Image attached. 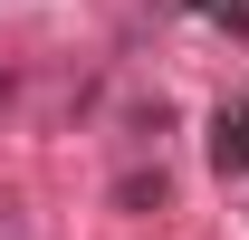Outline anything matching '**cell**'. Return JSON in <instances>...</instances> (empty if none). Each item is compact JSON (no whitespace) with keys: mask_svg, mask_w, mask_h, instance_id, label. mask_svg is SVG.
<instances>
[{"mask_svg":"<svg viewBox=\"0 0 249 240\" xmlns=\"http://www.w3.org/2000/svg\"><path fill=\"white\" fill-rule=\"evenodd\" d=\"M211 163H220V173H249V106L211 125Z\"/></svg>","mask_w":249,"mask_h":240,"instance_id":"obj_1","label":"cell"},{"mask_svg":"<svg viewBox=\"0 0 249 240\" xmlns=\"http://www.w3.org/2000/svg\"><path fill=\"white\" fill-rule=\"evenodd\" d=\"M192 10H240V0H192Z\"/></svg>","mask_w":249,"mask_h":240,"instance_id":"obj_2","label":"cell"}]
</instances>
